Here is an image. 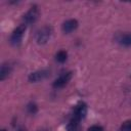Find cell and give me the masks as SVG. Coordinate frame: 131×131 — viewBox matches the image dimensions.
Masks as SVG:
<instances>
[{
    "label": "cell",
    "mask_w": 131,
    "mask_h": 131,
    "mask_svg": "<svg viewBox=\"0 0 131 131\" xmlns=\"http://www.w3.org/2000/svg\"><path fill=\"white\" fill-rule=\"evenodd\" d=\"M68 59V52L66 50H59L55 54V60L59 63H63Z\"/></svg>",
    "instance_id": "obj_10"
},
{
    "label": "cell",
    "mask_w": 131,
    "mask_h": 131,
    "mask_svg": "<svg viewBox=\"0 0 131 131\" xmlns=\"http://www.w3.org/2000/svg\"><path fill=\"white\" fill-rule=\"evenodd\" d=\"M78 20L75 19V18H70V19H67L62 26H61V30L63 33L66 34H70L72 33L73 31H75L77 28H78Z\"/></svg>",
    "instance_id": "obj_7"
},
{
    "label": "cell",
    "mask_w": 131,
    "mask_h": 131,
    "mask_svg": "<svg viewBox=\"0 0 131 131\" xmlns=\"http://www.w3.org/2000/svg\"><path fill=\"white\" fill-rule=\"evenodd\" d=\"M10 73H11V66L8 63H3L0 69V80L4 81L9 76Z\"/></svg>",
    "instance_id": "obj_9"
},
{
    "label": "cell",
    "mask_w": 131,
    "mask_h": 131,
    "mask_svg": "<svg viewBox=\"0 0 131 131\" xmlns=\"http://www.w3.org/2000/svg\"><path fill=\"white\" fill-rule=\"evenodd\" d=\"M86 115H87V104L84 101H79L74 108L72 119H74L78 122H81L86 117Z\"/></svg>",
    "instance_id": "obj_4"
},
{
    "label": "cell",
    "mask_w": 131,
    "mask_h": 131,
    "mask_svg": "<svg viewBox=\"0 0 131 131\" xmlns=\"http://www.w3.org/2000/svg\"><path fill=\"white\" fill-rule=\"evenodd\" d=\"M17 131H25V130H21V129H20V130H17Z\"/></svg>",
    "instance_id": "obj_16"
},
{
    "label": "cell",
    "mask_w": 131,
    "mask_h": 131,
    "mask_svg": "<svg viewBox=\"0 0 131 131\" xmlns=\"http://www.w3.org/2000/svg\"><path fill=\"white\" fill-rule=\"evenodd\" d=\"M53 33V29L51 26H44L41 28L36 34V41L38 44H45L50 39Z\"/></svg>",
    "instance_id": "obj_1"
},
{
    "label": "cell",
    "mask_w": 131,
    "mask_h": 131,
    "mask_svg": "<svg viewBox=\"0 0 131 131\" xmlns=\"http://www.w3.org/2000/svg\"><path fill=\"white\" fill-rule=\"evenodd\" d=\"M27 112L29 114H31V115H35L38 112V105L35 102H30L27 105Z\"/></svg>",
    "instance_id": "obj_12"
},
{
    "label": "cell",
    "mask_w": 131,
    "mask_h": 131,
    "mask_svg": "<svg viewBox=\"0 0 131 131\" xmlns=\"http://www.w3.org/2000/svg\"><path fill=\"white\" fill-rule=\"evenodd\" d=\"M48 76H49V71H47V70H39V71L31 73L29 75V77H28V80L30 82H32V83H37V82H40V81L46 79Z\"/></svg>",
    "instance_id": "obj_6"
},
{
    "label": "cell",
    "mask_w": 131,
    "mask_h": 131,
    "mask_svg": "<svg viewBox=\"0 0 131 131\" xmlns=\"http://www.w3.org/2000/svg\"><path fill=\"white\" fill-rule=\"evenodd\" d=\"M26 29H27V26L25 24H20L19 26H17L11 33L10 35V43L14 46L20 44L21 40H23V37H24V34L26 32Z\"/></svg>",
    "instance_id": "obj_2"
},
{
    "label": "cell",
    "mask_w": 131,
    "mask_h": 131,
    "mask_svg": "<svg viewBox=\"0 0 131 131\" xmlns=\"http://www.w3.org/2000/svg\"><path fill=\"white\" fill-rule=\"evenodd\" d=\"M119 131H131V120L125 121L119 128Z\"/></svg>",
    "instance_id": "obj_13"
},
{
    "label": "cell",
    "mask_w": 131,
    "mask_h": 131,
    "mask_svg": "<svg viewBox=\"0 0 131 131\" xmlns=\"http://www.w3.org/2000/svg\"><path fill=\"white\" fill-rule=\"evenodd\" d=\"M117 41L119 44L122 46L129 47L131 46V33H125V34H120L117 37Z\"/></svg>",
    "instance_id": "obj_8"
},
{
    "label": "cell",
    "mask_w": 131,
    "mask_h": 131,
    "mask_svg": "<svg viewBox=\"0 0 131 131\" xmlns=\"http://www.w3.org/2000/svg\"><path fill=\"white\" fill-rule=\"evenodd\" d=\"M87 131H104V130H103V127H102V126L95 124V125L90 126V127L87 129Z\"/></svg>",
    "instance_id": "obj_14"
},
{
    "label": "cell",
    "mask_w": 131,
    "mask_h": 131,
    "mask_svg": "<svg viewBox=\"0 0 131 131\" xmlns=\"http://www.w3.org/2000/svg\"><path fill=\"white\" fill-rule=\"evenodd\" d=\"M68 131H80V122L71 119L68 124Z\"/></svg>",
    "instance_id": "obj_11"
},
{
    "label": "cell",
    "mask_w": 131,
    "mask_h": 131,
    "mask_svg": "<svg viewBox=\"0 0 131 131\" xmlns=\"http://www.w3.org/2000/svg\"><path fill=\"white\" fill-rule=\"evenodd\" d=\"M1 131H6V130H5V129H2V130H1Z\"/></svg>",
    "instance_id": "obj_15"
},
{
    "label": "cell",
    "mask_w": 131,
    "mask_h": 131,
    "mask_svg": "<svg viewBox=\"0 0 131 131\" xmlns=\"http://www.w3.org/2000/svg\"><path fill=\"white\" fill-rule=\"evenodd\" d=\"M72 77H73V72H67V73L61 74L59 77H57L54 80V82L52 83V87L54 89H60L64 87L71 81Z\"/></svg>",
    "instance_id": "obj_5"
},
{
    "label": "cell",
    "mask_w": 131,
    "mask_h": 131,
    "mask_svg": "<svg viewBox=\"0 0 131 131\" xmlns=\"http://www.w3.org/2000/svg\"><path fill=\"white\" fill-rule=\"evenodd\" d=\"M40 131H46V130H40Z\"/></svg>",
    "instance_id": "obj_17"
},
{
    "label": "cell",
    "mask_w": 131,
    "mask_h": 131,
    "mask_svg": "<svg viewBox=\"0 0 131 131\" xmlns=\"http://www.w3.org/2000/svg\"><path fill=\"white\" fill-rule=\"evenodd\" d=\"M38 15H39V9H38V5H33L30 7V9L24 14L23 16V24H25L26 26L28 25H32L34 24L37 18H38Z\"/></svg>",
    "instance_id": "obj_3"
}]
</instances>
